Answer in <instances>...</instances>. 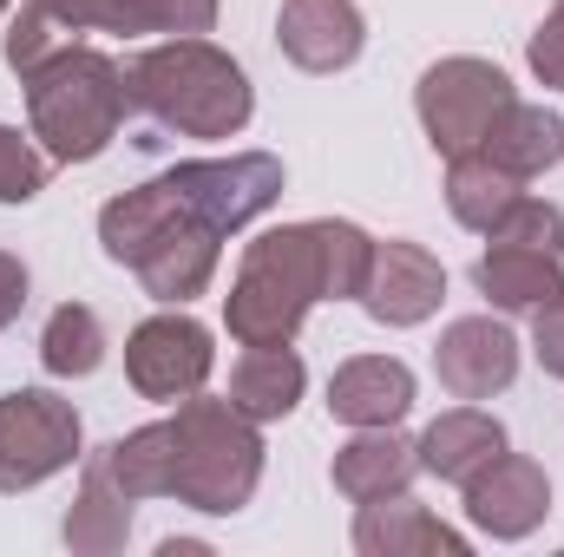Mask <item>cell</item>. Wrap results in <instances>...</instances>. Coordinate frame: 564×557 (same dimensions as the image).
Instances as JSON below:
<instances>
[{
    "instance_id": "cell-12",
    "label": "cell",
    "mask_w": 564,
    "mask_h": 557,
    "mask_svg": "<svg viewBox=\"0 0 564 557\" xmlns=\"http://www.w3.org/2000/svg\"><path fill=\"white\" fill-rule=\"evenodd\" d=\"M440 295H446V270L421 243H375V263H368V282H361L355 302L381 328H414L440 308Z\"/></svg>"
},
{
    "instance_id": "cell-27",
    "label": "cell",
    "mask_w": 564,
    "mask_h": 557,
    "mask_svg": "<svg viewBox=\"0 0 564 557\" xmlns=\"http://www.w3.org/2000/svg\"><path fill=\"white\" fill-rule=\"evenodd\" d=\"M492 243H512V250H545V256H564V210L558 204H545V197H525L519 190V204L486 230Z\"/></svg>"
},
{
    "instance_id": "cell-7",
    "label": "cell",
    "mask_w": 564,
    "mask_h": 557,
    "mask_svg": "<svg viewBox=\"0 0 564 557\" xmlns=\"http://www.w3.org/2000/svg\"><path fill=\"white\" fill-rule=\"evenodd\" d=\"M79 459V414L46 387L0 401V492H33Z\"/></svg>"
},
{
    "instance_id": "cell-20",
    "label": "cell",
    "mask_w": 564,
    "mask_h": 557,
    "mask_svg": "<svg viewBox=\"0 0 564 557\" xmlns=\"http://www.w3.org/2000/svg\"><path fill=\"white\" fill-rule=\"evenodd\" d=\"M126 538H132V499L106 472V452H93L86 479H79V505L66 512V545L86 557H112L126 551Z\"/></svg>"
},
{
    "instance_id": "cell-13",
    "label": "cell",
    "mask_w": 564,
    "mask_h": 557,
    "mask_svg": "<svg viewBox=\"0 0 564 557\" xmlns=\"http://www.w3.org/2000/svg\"><path fill=\"white\" fill-rule=\"evenodd\" d=\"M276 40L302 73H341V66L361 59L368 26H361L355 0H282Z\"/></svg>"
},
{
    "instance_id": "cell-24",
    "label": "cell",
    "mask_w": 564,
    "mask_h": 557,
    "mask_svg": "<svg viewBox=\"0 0 564 557\" xmlns=\"http://www.w3.org/2000/svg\"><path fill=\"white\" fill-rule=\"evenodd\" d=\"M446 204H453V217L466 223V230H492L512 204H519V177L512 171H499L486 151H466V157H446Z\"/></svg>"
},
{
    "instance_id": "cell-19",
    "label": "cell",
    "mask_w": 564,
    "mask_h": 557,
    "mask_svg": "<svg viewBox=\"0 0 564 557\" xmlns=\"http://www.w3.org/2000/svg\"><path fill=\"white\" fill-rule=\"evenodd\" d=\"M479 295L506 315H539L545 302L564 295V256H545V250H512V243H492L479 256Z\"/></svg>"
},
{
    "instance_id": "cell-1",
    "label": "cell",
    "mask_w": 564,
    "mask_h": 557,
    "mask_svg": "<svg viewBox=\"0 0 564 557\" xmlns=\"http://www.w3.org/2000/svg\"><path fill=\"white\" fill-rule=\"evenodd\" d=\"M368 263H375V237L341 223V217L263 230L243 250L237 288L224 302V321H230V335L243 348H282V341H295V328H302V315L315 302L361 295Z\"/></svg>"
},
{
    "instance_id": "cell-33",
    "label": "cell",
    "mask_w": 564,
    "mask_h": 557,
    "mask_svg": "<svg viewBox=\"0 0 564 557\" xmlns=\"http://www.w3.org/2000/svg\"><path fill=\"white\" fill-rule=\"evenodd\" d=\"M558 7H564V0H558Z\"/></svg>"
},
{
    "instance_id": "cell-18",
    "label": "cell",
    "mask_w": 564,
    "mask_h": 557,
    "mask_svg": "<svg viewBox=\"0 0 564 557\" xmlns=\"http://www.w3.org/2000/svg\"><path fill=\"white\" fill-rule=\"evenodd\" d=\"M355 551L361 557H426V551L466 557V538L446 532L426 505H414V499L401 492V499L361 505V518H355Z\"/></svg>"
},
{
    "instance_id": "cell-31",
    "label": "cell",
    "mask_w": 564,
    "mask_h": 557,
    "mask_svg": "<svg viewBox=\"0 0 564 557\" xmlns=\"http://www.w3.org/2000/svg\"><path fill=\"white\" fill-rule=\"evenodd\" d=\"M20 308H26V263L0 250V328H7Z\"/></svg>"
},
{
    "instance_id": "cell-5",
    "label": "cell",
    "mask_w": 564,
    "mask_h": 557,
    "mask_svg": "<svg viewBox=\"0 0 564 557\" xmlns=\"http://www.w3.org/2000/svg\"><path fill=\"white\" fill-rule=\"evenodd\" d=\"M177 485L171 499L191 512H243L263 479V439L257 419L237 414L230 401H184L177 407Z\"/></svg>"
},
{
    "instance_id": "cell-3",
    "label": "cell",
    "mask_w": 564,
    "mask_h": 557,
    "mask_svg": "<svg viewBox=\"0 0 564 557\" xmlns=\"http://www.w3.org/2000/svg\"><path fill=\"white\" fill-rule=\"evenodd\" d=\"M126 99H132V112H144L151 125H164L177 139H237L257 112L243 66L197 33H177V40L139 53L126 66Z\"/></svg>"
},
{
    "instance_id": "cell-14",
    "label": "cell",
    "mask_w": 564,
    "mask_h": 557,
    "mask_svg": "<svg viewBox=\"0 0 564 557\" xmlns=\"http://www.w3.org/2000/svg\"><path fill=\"white\" fill-rule=\"evenodd\" d=\"M421 472V452L414 439H401L394 426H361L341 452H335V492L355 499V505H375V499H401Z\"/></svg>"
},
{
    "instance_id": "cell-21",
    "label": "cell",
    "mask_w": 564,
    "mask_h": 557,
    "mask_svg": "<svg viewBox=\"0 0 564 557\" xmlns=\"http://www.w3.org/2000/svg\"><path fill=\"white\" fill-rule=\"evenodd\" d=\"M499 171H512L519 184L525 177H539V171H552L564 157V119L558 112H545V106H525V99H512L499 119H492V132L479 144Z\"/></svg>"
},
{
    "instance_id": "cell-11",
    "label": "cell",
    "mask_w": 564,
    "mask_h": 557,
    "mask_svg": "<svg viewBox=\"0 0 564 557\" xmlns=\"http://www.w3.org/2000/svg\"><path fill=\"white\" fill-rule=\"evenodd\" d=\"M552 512V479L539 459H519V452H499L486 472L466 479V518L486 532V538H525L539 532Z\"/></svg>"
},
{
    "instance_id": "cell-29",
    "label": "cell",
    "mask_w": 564,
    "mask_h": 557,
    "mask_svg": "<svg viewBox=\"0 0 564 557\" xmlns=\"http://www.w3.org/2000/svg\"><path fill=\"white\" fill-rule=\"evenodd\" d=\"M532 354H539V368L552 381H564V295L532 315Z\"/></svg>"
},
{
    "instance_id": "cell-22",
    "label": "cell",
    "mask_w": 564,
    "mask_h": 557,
    "mask_svg": "<svg viewBox=\"0 0 564 557\" xmlns=\"http://www.w3.org/2000/svg\"><path fill=\"white\" fill-rule=\"evenodd\" d=\"M302 354L282 341V348H250L243 361H237V374H230V407L237 414H250L257 426L263 419H282L295 401H302Z\"/></svg>"
},
{
    "instance_id": "cell-15",
    "label": "cell",
    "mask_w": 564,
    "mask_h": 557,
    "mask_svg": "<svg viewBox=\"0 0 564 557\" xmlns=\"http://www.w3.org/2000/svg\"><path fill=\"white\" fill-rule=\"evenodd\" d=\"M414 407V374L394 354H355L328 381V414L348 426H394Z\"/></svg>"
},
{
    "instance_id": "cell-9",
    "label": "cell",
    "mask_w": 564,
    "mask_h": 557,
    "mask_svg": "<svg viewBox=\"0 0 564 557\" xmlns=\"http://www.w3.org/2000/svg\"><path fill=\"white\" fill-rule=\"evenodd\" d=\"M224 237L257 223L270 204L282 197V164L270 151H237V157H191V164H171L164 171Z\"/></svg>"
},
{
    "instance_id": "cell-26",
    "label": "cell",
    "mask_w": 564,
    "mask_h": 557,
    "mask_svg": "<svg viewBox=\"0 0 564 557\" xmlns=\"http://www.w3.org/2000/svg\"><path fill=\"white\" fill-rule=\"evenodd\" d=\"M73 40H79V33H73L46 0H26V7L13 13V26H7V66L26 79L33 66H46V59H53V53H66Z\"/></svg>"
},
{
    "instance_id": "cell-32",
    "label": "cell",
    "mask_w": 564,
    "mask_h": 557,
    "mask_svg": "<svg viewBox=\"0 0 564 557\" xmlns=\"http://www.w3.org/2000/svg\"><path fill=\"white\" fill-rule=\"evenodd\" d=\"M0 13H7V0H0Z\"/></svg>"
},
{
    "instance_id": "cell-23",
    "label": "cell",
    "mask_w": 564,
    "mask_h": 557,
    "mask_svg": "<svg viewBox=\"0 0 564 557\" xmlns=\"http://www.w3.org/2000/svg\"><path fill=\"white\" fill-rule=\"evenodd\" d=\"M106 472L119 479V492L139 505V499H171L177 485V426L158 419V426H139L126 439L106 446Z\"/></svg>"
},
{
    "instance_id": "cell-10",
    "label": "cell",
    "mask_w": 564,
    "mask_h": 557,
    "mask_svg": "<svg viewBox=\"0 0 564 557\" xmlns=\"http://www.w3.org/2000/svg\"><path fill=\"white\" fill-rule=\"evenodd\" d=\"M433 374L453 401H492L519 374V341L492 315H459L433 348Z\"/></svg>"
},
{
    "instance_id": "cell-8",
    "label": "cell",
    "mask_w": 564,
    "mask_h": 557,
    "mask_svg": "<svg viewBox=\"0 0 564 557\" xmlns=\"http://www.w3.org/2000/svg\"><path fill=\"white\" fill-rule=\"evenodd\" d=\"M210 361H217L210 328L191 321L184 308L139 321L132 341H126V374H132V387L144 401H191V394H204Z\"/></svg>"
},
{
    "instance_id": "cell-2",
    "label": "cell",
    "mask_w": 564,
    "mask_h": 557,
    "mask_svg": "<svg viewBox=\"0 0 564 557\" xmlns=\"http://www.w3.org/2000/svg\"><path fill=\"white\" fill-rule=\"evenodd\" d=\"M99 243L112 263H126L144 282L151 302H171L184 308L191 295H204L217 276V243L224 230L171 184V177H151L139 190L112 197L99 210Z\"/></svg>"
},
{
    "instance_id": "cell-17",
    "label": "cell",
    "mask_w": 564,
    "mask_h": 557,
    "mask_svg": "<svg viewBox=\"0 0 564 557\" xmlns=\"http://www.w3.org/2000/svg\"><path fill=\"white\" fill-rule=\"evenodd\" d=\"M421 472L446 479V485H466L473 472H486L499 452H506V426L486 414V407H453L421 433Z\"/></svg>"
},
{
    "instance_id": "cell-16",
    "label": "cell",
    "mask_w": 564,
    "mask_h": 557,
    "mask_svg": "<svg viewBox=\"0 0 564 557\" xmlns=\"http://www.w3.org/2000/svg\"><path fill=\"white\" fill-rule=\"evenodd\" d=\"M73 33H210L217 0H46Z\"/></svg>"
},
{
    "instance_id": "cell-6",
    "label": "cell",
    "mask_w": 564,
    "mask_h": 557,
    "mask_svg": "<svg viewBox=\"0 0 564 557\" xmlns=\"http://www.w3.org/2000/svg\"><path fill=\"white\" fill-rule=\"evenodd\" d=\"M414 106H421V125H426V139H433V151L440 157H466V151L486 144L492 119L512 106V79L492 59L453 53V59H440V66L421 73Z\"/></svg>"
},
{
    "instance_id": "cell-28",
    "label": "cell",
    "mask_w": 564,
    "mask_h": 557,
    "mask_svg": "<svg viewBox=\"0 0 564 557\" xmlns=\"http://www.w3.org/2000/svg\"><path fill=\"white\" fill-rule=\"evenodd\" d=\"M46 171H53V157H46L40 144L20 139L13 125H0V204L40 197V190H46Z\"/></svg>"
},
{
    "instance_id": "cell-30",
    "label": "cell",
    "mask_w": 564,
    "mask_h": 557,
    "mask_svg": "<svg viewBox=\"0 0 564 557\" xmlns=\"http://www.w3.org/2000/svg\"><path fill=\"white\" fill-rule=\"evenodd\" d=\"M532 73L545 86H564V7H552V20L532 33Z\"/></svg>"
},
{
    "instance_id": "cell-25",
    "label": "cell",
    "mask_w": 564,
    "mask_h": 557,
    "mask_svg": "<svg viewBox=\"0 0 564 557\" xmlns=\"http://www.w3.org/2000/svg\"><path fill=\"white\" fill-rule=\"evenodd\" d=\"M106 361V328H99V315L86 308V302H59L53 315H46V328H40V368L53 374V381H79V374H93Z\"/></svg>"
},
{
    "instance_id": "cell-4",
    "label": "cell",
    "mask_w": 564,
    "mask_h": 557,
    "mask_svg": "<svg viewBox=\"0 0 564 557\" xmlns=\"http://www.w3.org/2000/svg\"><path fill=\"white\" fill-rule=\"evenodd\" d=\"M126 112H132L126 66L93 53V46H79V40L26 73V125H33V139H40V151L53 164L99 157L106 144L119 139Z\"/></svg>"
}]
</instances>
